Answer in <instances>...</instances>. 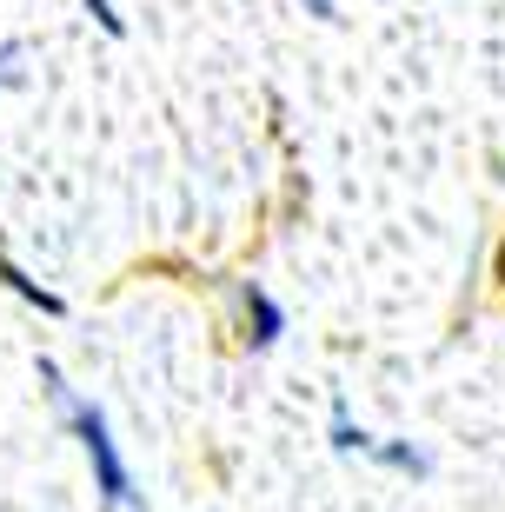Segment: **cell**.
Segmentation results:
<instances>
[{
  "label": "cell",
  "mask_w": 505,
  "mask_h": 512,
  "mask_svg": "<svg viewBox=\"0 0 505 512\" xmlns=\"http://www.w3.org/2000/svg\"><path fill=\"white\" fill-rule=\"evenodd\" d=\"M40 386H47V399H54L60 426L80 439V453H87V466H94L100 512H147V499H140V486H133V466H127V453H120V439H113L107 413H100L94 399H80L74 386L60 380V366H54V360H40Z\"/></svg>",
  "instance_id": "6da1fadb"
},
{
  "label": "cell",
  "mask_w": 505,
  "mask_h": 512,
  "mask_svg": "<svg viewBox=\"0 0 505 512\" xmlns=\"http://www.w3.org/2000/svg\"><path fill=\"white\" fill-rule=\"evenodd\" d=\"M280 333H286V306L273 300L266 286L240 280V340H246V353H266V346H280Z\"/></svg>",
  "instance_id": "7a4b0ae2"
},
{
  "label": "cell",
  "mask_w": 505,
  "mask_h": 512,
  "mask_svg": "<svg viewBox=\"0 0 505 512\" xmlns=\"http://www.w3.org/2000/svg\"><path fill=\"white\" fill-rule=\"evenodd\" d=\"M0 286H7V293H20V300H27V306H40L47 320H60V313H67V300H60L54 286H40L34 273H20L14 260H0Z\"/></svg>",
  "instance_id": "3957f363"
},
{
  "label": "cell",
  "mask_w": 505,
  "mask_h": 512,
  "mask_svg": "<svg viewBox=\"0 0 505 512\" xmlns=\"http://www.w3.org/2000/svg\"><path fill=\"white\" fill-rule=\"evenodd\" d=\"M373 459L386 466V473H399V479H426L432 473V459L412 446V439H373Z\"/></svg>",
  "instance_id": "277c9868"
},
{
  "label": "cell",
  "mask_w": 505,
  "mask_h": 512,
  "mask_svg": "<svg viewBox=\"0 0 505 512\" xmlns=\"http://www.w3.org/2000/svg\"><path fill=\"white\" fill-rule=\"evenodd\" d=\"M333 453H359V459H373V433H366V426H359L353 413H346V406H333Z\"/></svg>",
  "instance_id": "5b68a950"
},
{
  "label": "cell",
  "mask_w": 505,
  "mask_h": 512,
  "mask_svg": "<svg viewBox=\"0 0 505 512\" xmlns=\"http://www.w3.org/2000/svg\"><path fill=\"white\" fill-rule=\"evenodd\" d=\"M14 80H20V47L7 40V47H0V87H14Z\"/></svg>",
  "instance_id": "8992f818"
},
{
  "label": "cell",
  "mask_w": 505,
  "mask_h": 512,
  "mask_svg": "<svg viewBox=\"0 0 505 512\" xmlns=\"http://www.w3.org/2000/svg\"><path fill=\"white\" fill-rule=\"evenodd\" d=\"M87 14H94L107 34H120V14H113V0H87Z\"/></svg>",
  "instance_id": "52a82bcc"
},
{
  "label": "cell",
  "mask_w": 505,
  "mask_h": 512,
  "mask_svg": "<svg viewBox=\"0 0 505 512\" xmlns=\"http://www.w3.org/2000/svg\"><path fill=\"white\" fill-rule=\"evenodd\" d=\"M306 14L313 20H339V0H306Z\"/></svg>",
  "instance_id": "ba28073f"
},
{
  "label": "cell",
  "mask_w": 505,
  "mask_h": 512,
  "mask_svg": "<svg viewBox=\"0 0 505 512\" xmlns=\"http://www.w3.org/2000/svg\"><path fill=\"white\" fill-rule=\"evenodd\" d=\"M492 273H499V286H505V240H499V260H492Z\"/></svg>",
  "instance_id": "9c48e42d"
}]
</instances>
